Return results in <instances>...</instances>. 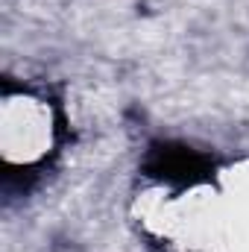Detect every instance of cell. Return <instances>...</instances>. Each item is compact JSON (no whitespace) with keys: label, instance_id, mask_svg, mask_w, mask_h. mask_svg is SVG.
<instances>
[{"label":"cell","instance_id":"1","mask_svg":"<svg viewBox=\"0 0 249 252\" xmlns=\"http://www.w3.org/2000/svg\"><path fill=\"white\" fill-rule=\"evenodd\" d=\"M144 170L156 179L176 185H196L211 179V161L185 144H156L147 156Z\"/></svg>","mask_w":249,"mask_h":252}]
</instances>
